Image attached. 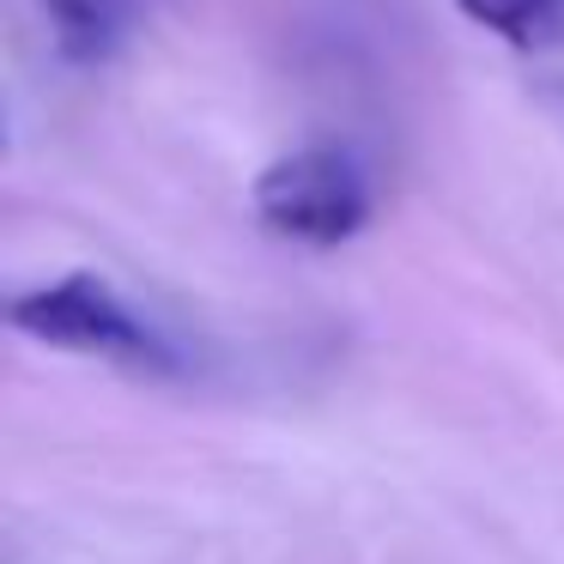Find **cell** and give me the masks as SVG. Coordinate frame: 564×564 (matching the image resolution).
<instances>
[{"label":"cell","instance_id":"6da1fadb","mask_svg":"<svg viewBox=\"0 0 564 564\" xmlns=\"http://www.w3.org/2000/svg\"><path fill=\"white\" fill-rule=\"evenodd\" d=\"M7 322L19 334L62 352H86V358H110V365L147 370V377H176L183 352L171 346V334H159L110 280L98 273H62V280L19 292L7 304Z\"/></svg>","mask_w":564,"mask_h":564},{"label":"cell","instance_id":"7a4b0ae2","mask_svg":"<svg viewBox=\"0 0 564 564\" xmlns=\"http://www.w3.org/2000/svg\"><path fill=\"white\" fill-rule=\"evenodd\" d=\"M256 219L304 249H340L370 219V176L340 147H297L256 176Z\"/></svg>","mask_w":564,"mask_h":564},{"label":"cell","instance_id":"3957f363","mask_svg":"<svg viewBox=\"0 0 564 564\" xmlns=\"http://www.w3.org/2000/svg\"><path fill=\"white\" fill-rule=\"evenodd\" d=\"M37 7H43V25H50L62 62L98 67L122 50V31H128L122 0H37Z\"/></svg>","mask_w":564,"mask_h":564},{"label":"cell","instance_id":"277c9868","mask_svg":"<svg viewBox=\"0 0 564 564\" xmlns=\"http://www.w3.org/2000/svg\"><path fill=\"white\" fill-rule=\"evenodd\" d=\"M462 13L516 50H540L564 31V0H462Z\"/></svg>","mask_w":564,"mask_h":564}]
</instances>
